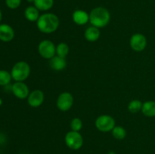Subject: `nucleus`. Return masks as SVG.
<instances>
[{
	"mask_svg": "<svg viewBox=\"0 0 155 154\" xmlns=\"http://www.w3.org/2000/svg\"><path fill=\"white\" fill-rule=\"evenodd\" d=\"M58 17L52 13H46L40 15L37 21V27L39 31L44 33H51L58 28Z\"/></svg>",
	"mask_w": 155,
	"mask_h": 154,
	"instance_id": "1",
	"label": "nucleus"
},
{
	"mask_svg": "<svg viewBox=\"0 0 155 154\" xmlns=\"http://www.w3.org/2000/svg\"><path fill=\"white\" fill-rule=\"evenodd\" d=\"M110 19V12L105 8H95L89 14V21L91 24L97 28H102L107 26Z\"/></svg>",
	"mask_w": 155,
	"mask_h": 154,
	"instance_id": "2",
	"label": "nucleus"
},
{
	"mask_svg": "<svg viewBox=\"0 0 155 154\" xmlns=\"http://www.w3.org/2000/svg\"><path fill=\"white\" fill-rule=\"evenodd\" d=\"M30 73V65L25 61H20L14 65L11 74L16 82H23L28 78Z\"/></svg>",
	"mask_w": 155,
	"mask_h": 154,
	"instance_id": "3",
	"label": "nucleus"
},
{
	"mask_svg": "<svg viewBox=\"0 0 155 154\" xmlns=\"http://www.w3.org/2000/svg\"><path fill=\"white\" fill-rule=\"evenodd\" d=\"M65 143L70 149L77 150L83 146V138L79 131H71L67 133L65 136Z\"/></svg>",
	"mask_w": 155,
	"mask_h": 154,
	"instance_id": "4",
	"label": "nucleus"
},
{
	"mask_svg": "<svg viewBox=\"0 0 155 154\" xmlns=\"http://www.w3.org/2000/svg\"><path fill=\"white\" fill-rule=\"evenodd\" d=\"M95 126L102 132H107L113 130L115 127V120L113 117L108 115H102L97 118Z\"/></svg>",
	"mask_w": 155,
	"mask_h": 154,
	"instance_id": "5",
	"label": "nucleus"
},
{
	"mask_svg": "<svg viewBox=\"0 0 155 154\" xmlns=\"http://www.w3.org/2000/svg\"><path fill=\"white\" fill-rule=\"evenodd\" d=\"M38 51L43 58L51 59L56 54V47L51 41L45 39L39 43Z\"/></svg>",
	"mask_w": 155,
	"mask_h": 154,
	"instance_id": "6",
	"label": "nucleus"
},
{
	"mask_svg": "<svg viewBox=\"0 0 155 154\" xmlns=\"http://www.w3.org/2000/svg\"><path fill=\"white\" fill-rule=\"evenodd\" d=\"M74 104V97L70 92H63L57 99V107L61 111H68Z\"/></svg>",
	"mask_w": 155,
	"mask_h": 154,
	"instance_id": "7",
	"label": "nucleus"
},
{
	"mask_svg": "<svg viewBox=\"0 0 155 154\" xmlns=\"http://www.w3.org/2000/svg\"><path fill=\"white\" fill-rule=\"evenodd\" d=\"M130 47L136 51H142L145 48L147 45L146 38L141 33H136L130 38Z\"/></svg>",
	"mask_w": 155,
	"mask_h": 154,
	"instance_id": "8",
	"label": "nucleus"
},
{
	"mask_svg": "<svg viewBox=\"0 0 155 154\" xmlns=\"http://www.w3.org/2000/svg\"><path fill=\"white\" fill-rule=\"evenodd\" d=\"M12 91L15 97L19 99H24L28 98L29 88L27 85L23 82H16L12 86Z\"/></svg>",
	"mask_w": 155,
	"mask_h": 154,
	"instance_id": "9",
	"label": "nucleus"
},
{
	"mask_svg": "<svg viewBox=\"0 0 155 154\" xmlns=\"http://www.w3.org/2000/svg\"><path fill=\"white\" fill-rule=\"evenodd\" d=\"M44 94L40 90H34L29 95L27 102L32 107H38L43 103Z\"/></svg>",
	"mask_w": 155,
	"mask_h": 154,
	"instance_id": "10",
	"label": "nucleus"
},
{
	"mask_svg": "<svg viewBox=\"0 0 155 154\" xmlns=\"http://www.w3.org/2000/svg\"><path fill=\"white\" fill-rule=\"evenodd\" d=\"M15 37V31L11 26L8 24L0 25V40L3 42H10Z\"/></svg>",
	"mask_w": 155,
	"mask_h": 154,
	"instance_id": "11",
	"label": "nucleus"
},
{
	"mask_svg": "<svg viewBox=\"0 0 155 154\" xmlns=\"http://www.w3.org/2000/svg\"><path fill=\"white\" fill-rule=\"evenodd\" d=\"M73 21L77 25H84L89 21V14L83 10H76L72 15Z\"/></svg>",
	"mask_w": 155,
	"mask_h": 154,
	"instance_id": "12",
	"label": "nucleus"
},
{
	"mask_svg": "<svg viewBox=\"0 0 155 154\" xmlns=\"http://www.w3.org/2000/svg\"><path fill=\"white\" fill-rule=\"evenodd\" d=\"M49 65L51 68L54 70L61 71L63 70L66 67L67 62L65 60V58L61 57L59 56H54L52 58L50 59Z\"/></svg>",
	"mask_w": 155,
	"mask_h": 154,
	"instance_id": "13",
	"label": "nucleus"
},
{
	"mask_svg": "<svg viewBox=\"0 0 155 154\" xmlns=\"http://www.w3.org/2000/svg\"><path fill=\"white\" fill-rule=\"evenodd\" d=\"M85 38L87 41L91 42H94L98 40L100 37V30L97 27L92 26L88 27L84 33Z\"/></svg>",
	"mask_w": 155,
	"mask_h": 154,
	"instance_id": "14",
	"label": "nucleus"
},
{
	"mask_svg": "<svg viewBox=\"0 0 155 154\" xmlns=\"http://www.w3.org/2000/svg\"><path fill=\"white\" fill-rule=\"evenodd\" d=\"M24 15H25V18L29 21H31V22L37 21L39 16H40L39 13V10L35 6H29V7H27L25 9V11H24Z\"/></svg>",
	"mask_w": 155,
	"mask_h": 154,
	"instance_id": "15",
	"label": "nucleus"
},
{
	"mask_svg": "<svg viewBox=\"0 0 155 154\" xmlns=\"http://www.w3.org/2000/svg\"><path fill=\"white\" fill-rule=\"evenodd\" d=\"M142 112L145 116L148 117L155 116V102L154 101H146L142 104Z\"/></svg>",
	"mask_w": 155,
	"mask_h": 154,
	"instance_id": "16",
	"label": "nucleus"
},
{
	"mask_svg": "<svg viewBox=\"0 0 155 154\" xmlns=\"http://www.w3.org/2000/svg\"><path fill=\"white\" fill-rule=\"evenodd\" d=\"M54 0H35L34 6L39 11H48L53 7Z\"/></svg>",
	"mask_w": 155,
	"mask_h": 154,
	"instance_id": "17",
	"label": "nucleus"
},
{
	"mask_svg": "<svg viewBox=\"0 0 155 154\" xmlns=\"http://www.w3.org/2000/svg\"><path fill=\"white\" fill-rule=\"evenodd\" d=\"M69 53V47L66 43H60L56 47V54L61 57L65 58Z\"/></svg>",
	"mask_w": 155,
	"mask_h": 154,
	"instance_id": "18",
	"label": "nucleus"
},
{
	"mask_svg": "<svg viewBox=\"0 0 155 154\" xmlns=\"http://www.w3.org/2000/svg\"><path fill=\"white\" fill-rule=\"evenodd\" d=\"M111 131L114 137L118 140H123L127 136V131L121 126H115Z\"/></svg>",
	"mask_w": 155,
	"mask_h": 154,
	"instance_id": "19",
	"label": "nucleus"
},
{
	"mask_svg": "<svg viewBox=\"0 0 155 154\" xmlns=\"http://www.w3.org/2000/svg\"><path fill=\"white\" fill-rule=\"evenodd\" d=\"M142 104H142L139 100H133V101H130L128 105L129 111L132 113H138L139 110H142Z\"/></svg>",
	"mask_w": 155,
	"mask_h": 154,
	"instance_id": "20",
	"label": "nucleus"
},
{
	"mask_svg": "<svg viewBox=\"0 0 155 154\" xmlns=\"http://www.w3.org/2000/svg\"><path fill=\"white\" fill-rule=\"evenodd\" d=\"M12 74L6 70H0V85H7L12 79Z\"/></svg>",
	"mask_w": 155,
	"mask_h": 154,
	"instance_id": "21",
	"label": "nucleus"
},
{
	"mask_svg": "<svg viewBox=\"0 0 155 154\" xmlns=\"http://www.w3.org/2000/svg\"><path fill=\"white\" fill-rule=\"evenodd\" d=\"M82 127H83V122H82L81 119L79 118H74L71 122V128L72 131H79L81 130Z\"/></svg>",
	"mask_w": 155,
	"mask_h": 154,
	"instance_id": "22",
	"label": "nucleus"
},
{
	"mask_svg": "<svg viewBox=\"0 0 155 154\" xmlns=\"http://www.w3.org/2000/svg\"><path fill=\"white\" fill-rule=\"evenodd\" d=\"M6 5L11 9H16L20 6L21 0H5Z\"/></svg>",
	"mask_w": 155,
	"mask_h": 154,
	"instance_id": "23",
	"label": "nucleus"
},
{
	"mask_svg": "<svg viewBox=\"0 0 155 154\" xmlns=\"http://www.w3.org/2000/svg\"><path fill=\"white\" fill-rule=\"evenodd\" d=\"M2 14L1 9H0V23H1V21H2Z\"/></svg>",
	"mask_w": 155,
	"mask_h": 154,
	"instance_id": "24",
	"label": "nucleus"
},
{
	"mask_svg": "<svg viewBox=\"0 0 155 154\" xmlns=\"http://www.w3.org/2000/svg\"><path fill=\"white\" fill-rule=\"evenodd\" d=\"M27 1L28 2H30V3H32V2H33V3H34L35 0H27Z\"/></svg>",
	"mask_w": 155,
	"mask_h": 154,
	"instance_id": "25",
	"label": "nucleus"
},
{
	"mask_svg": "<svg viewBox=\"0 0 155 154\" xmlns=\"http://www.w3.org/2000/svg\"><path fill=\"white\" fill-rule=\"evenodd\" d=\"M2 100L1 98H0V106L2 105Z\"/></svg>",
	"mask_w": 155,
	"mask_h": 154,
	"instance_id": "26",
	"label": "nucleus"
},
{
	"mask_svg": "<svg viewBox=\"0 0 155 154\" xmlns=\"http://www.w3.org/2000/svg\"><path fill=\"white\" fill-rule=\"evenodd\" d=\"M108 154H115V153L114 152H110Z\"/></svg>",
	"mask_w": 155,
	"mask_h": 154,
	"instance_id": "27",
	"label": "nucleus"
}]
</instances>
